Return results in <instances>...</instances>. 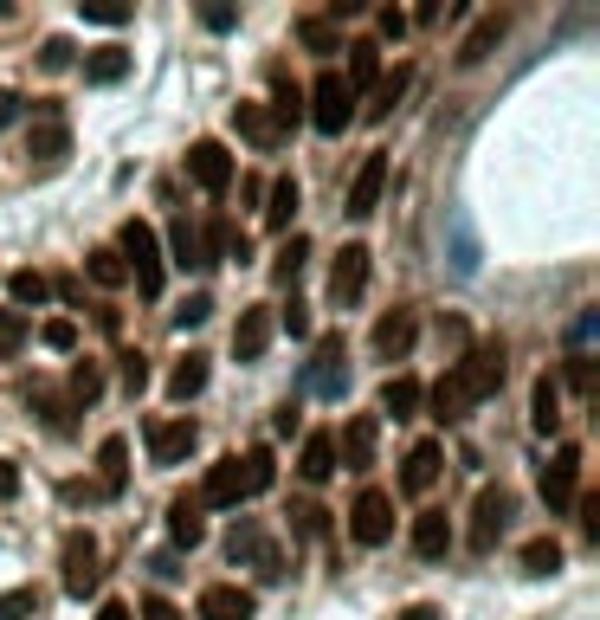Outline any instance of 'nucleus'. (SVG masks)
I'll list each match as a JSON object with an SVG mask.
<instances>
[{
	"instance_id": "1",
	"label": "nucleus",
	"mask_w": 600,
	"mask_h": 620,
	"mask_svg": "<svg viewBox=\"0 0 600 620\" xmlns=\"http://www.w3.org/2000/svg\"><path fill=\"white\" fill-rule=\"evenodd\" d=\"M497 382H504V343H478L466 362H452V369L433 382V395H426V401H433V420H466Z\"/></svg>"
},
{
	"instance_id": "2",
	"label": "nucleus",
	"mask_w": 600,
	"mask_h": 620,
	"mask_svg": "<svg viewBox=\"0 0 600 620\" xmlns=\"http://www.w3.org/2000/svg\"><path fill=\"white\" fill-rule=\"evenodd\" d=\"M278 479V466H271V446H252V453H233V459H220L207 484H200L195 504H220V511H233V504H246V498H259L271 491Z\"/></svg>"
},
{
	"instance_id": "3",
	"label": "nucleus",
	"mask_w": 600,
	"mask_h": 620,
	"mask_svg": "<svg viewBox=\"0 0 600 620\" xmlns=\"http://www.w3.org/2000/svg\"><path fill=\"white\" fill-rule=\"evenodd\" d=\"M117 259H123V272L136 278V291H142V297H162V266H168V259H162V246H155V226H149V220H123V233H117Z\"/></svg>"
},
{
	"instance_id": "4",
	"label": "nucleus",
	"mask_w": 600,
	"mask_h": 620,
	"mask_svg": "<svg viewBox=\"0 0 600 620\" xmlns=\"http://www.w3.org/2000/svg\"><path fill=\"white\" fill-rule=\"evenodd\" d=\"M310 124H317L323 137H342V130L355 124V91L342 84V71H323V78L310 84Z\"/></svg>"
},
{
	"instance_id": "5",
	"label": "nucleus",
	"mask_w": 600,
	"mask_h": 620,
	"mask_svg": "<svg viewBox=\"0 0 600 620\" xmlns=\"http://www.w3.org/2000/svg\"><path fill=\"white\" fill-rule=\"evenodd\" d=\"M104 555H97V537L91 530H71L66 550H59V569H66V595L71 601H84V595H97V582H104V569H97Z\"/></svg>"
},
{
	"instance_id": "6",
	"label": "nucleus",
	"mask_w": 600,
	"mask_h": 620,
	"mask_svg": "<svg viewBox=\"0 0 600 620\" xmlns=\"http://www.w3.org/2000/svg\"><path fill=\"white\" fill-rule=\"evenodd\" d=\"M349 537H355L362 550L388 543V537H395V498H388V491H362V498L349 504Z\"/></svg>"
},
{
	"instance_id": "7",
	"label": "nucleus",
	"mask_w": 600,
	"mask_h": 620,
	"mask_svg": "<svg viewBox=\"0 0 600 620\" xmlns=\"http://www.w3.org/2000/svg\"><path fill=\"white\" fill-rule=\"evenodd\" d=\"M510 511H517V504H510V491H504V484H484V491H478V504H471V550H478V555L497 550V537L510 530Z\"/></svg>"
},
{
	"instance_id": "8",
	"label": "nucleus",
	"mask_w": 600,
	"mask_h": 620,
	"mask_svg": "<svg viewBox=\"0 0 600 620\" xmlns=\"http://www.w3.org/2000/svg\"><path fill=\"white\" fill-rule=\"evenodd\" d=\"M304 388H310L317 401H342V388H349V349H342V337H323V343H317L310 369H304Z\"/></svg>"
},
{
	"instance_id": "9",
	"label": "nucleus",
	"mask_w": 600,
	"mask_h": 620,
	"mask_svg": "<svg viewBox=\"0 0 600 620\" xmlns=\"http://www.w3.org/2000/svg\"><path fill=\"white\" fill-rule=\"evenodd\" d=\"M66 155H71V130L59 124L52 104H39V124H33V137H26V162H33V168H59Z\"/></svg>"
},
{
	"instance_id": "10",
	"label": "nucleus",
	"mask_w": 600,
	"mask_h": 620,
	"mask_svg": "<svg viewBox=\"0 0 600 620\" xmlns=\"http://www.w3.org/2000/svg\"><path fill=\"white\" fill-rule=\"evenodd\" d=\"M575 484H581V446H555V459L542 466V504L549 511H568L575 504Z\"/></svg>"
},
{
	"instance_id": "11",
	"label": "nucleus",
	"mask_w": 600,
	"mask_h": 620,
	"mask_svg": "<svg viewBox=\"0 0 600 620\" xmlns=\"http://www.w3.org/2000/svg\"><path fill=\"white\" fill-rule=\"evenodd\" d=\"M195 446H200L195 420H149V459H155V466H181Z\"/></svg>"
},
{
	"instance_id": "12",
	"label": "nucleus",
	"mask_w": 600,
	"mask_h": 620,
	"mask_svg": "<svg viewBox=\"0 0 600 620\" xmlns=\"http://www.w3.org/2000/svg\"><path fill=\"white\" fill-rule=\"evenodd\" d=\"M381 188H388V155L375 149L362 168H355V182H349V201H342V213H355V220H368L375 207H381Z\"/></svg>"
},
{
	"instance_id": "13",
	"label": "nucleus",
	"mask_w": 600,
	"mask_h": 620,
	"mask_svg": "<svg viewBox=\"0 0 600 620\" xmlns=\"http://www.w3.org/2000/svg\"><path fill=\"white\" fill-rule=\"evenodd\" d=\"M188 175H195V188H207V195H226V182H233V155H226L213 137H200L195 149H188Z\"/></svg>"
},
{
	"instance_id": "14",
	"label": "nucleus",
	"mask_w": 600,
	"mask_h": 620,
	"mask_svg": "<svg viewBox=\"0 0 600 620\" xmlns=\"http://www.w3.org/2000/svg\"><path fill=\"white\" fill-rule=\"evenodd\" d=\"M200 620H252L259 615V601H252V588H239V582H213V588H200Z\"/></svg>"
},
{
	"instance_id": "15",
	"label": "nucleus",
	"mask_w": 600,
	"mask_h": 620,
	"mask_svg": "<svg viewBox=\"0 0 600 620\" xmlns=\"http://www.w3.org/2000/svg\"><path fill=\"white\" fill-rule=\"evenodd\" d=\"M439 472H446V446H439V440H420V446L407 453V466H400V491L420 498V491L439 484Z\"/></svg>"
},
{
	"instance_id": "16",
	"label": "nucleus",
	"mask_w": 600,
	"mask_h": 620,
	"mask_svg": "<svg viewBox=\"0 0 600 620\" xmlns=\"http://www.w3.org/2000/svg\"><path fill=\"white\" fill-rule=\"evenodd\" d=\"M271 330H278V324H271V304L239 311V324H233V355H239V362H259L271 349Z\"/></svg>"
},
{
	"instance_id": "17",
	"label": "nucleus",
	"mask_w": 600,
	"mask_h": 620,
	"mask_svg": "<svg viewBox=\"0 0 600 620\" xmlns=\"http://www.w3.org/2000/svg\"><path fill=\"white\" fill-rule=\"evenodd\" d=\"M362 284H368V246H342L336 266H330V297L336 304H355Z\"/></svg>"
},
{
	"instance_id": "18",
	"label": "nucleus",
	"mask_w": 600,
	"mask_h": 620,
	"mask_svg": "<svg viewBox=\"0 0 600 620\" xmlns=\"http://www.w3.org/2000/svg\"><path fill=\"white\" fill-rule=\"evenodd\" d=\"M336 459H342L349 472H368V466H375V413H355V420L342 426V440H336Z\"/></svg>"
},
{
	"instance_id": "19",
	"label": "nucleus",
	"mask_w": 600,
	"mask_h": 620,
	"mask_svg": "<svg viewBox=\"0 0 600 620\" xmlns=\"http://www.w3.org/2000/svg\"><path fill=\"white\" fill-rule=\"evenodd\" d=\"M123 484H130V440H104L97 446V498H123Z\"/></svg>"
},
{
	"instance_id": "20",
	"label": "nucleus",
	"mask_w": 600,
	"mask_h": 620,
	"mask_svg": "<svg viewBox=\"0 0 600 620\" xmlns=\"http://www.w3.org/2000/svg\"><path fill=\"white\" fill-rule=\"evenodd\" d=\"M233 130H239L246 142H259V149H284V137H291L266 104H233Z\"/></svg>"
},
{
	"instance_id": "21",
	"label": "nucleus",
	"mask_w": 600,
	"mask_h": 620,
	"mask_svg": "<svg viewBox=\"0 0 600 620\" xmlns=\"http://www.w3.org/2000/svg\"><path fill=\"white\" fill-rule=\"evenodd\" d=\"M413 337H420L413 311H388V317L375 324V355H381V362H400V355L413 349Z\"/></svg>"
},
{
	"instance_id": "22",
	"label": "nucleus",
	"mask_w": 600,
	"mask_h": 620,
	"mask_svg": "<svg viewBox=\"0 0 600 620\" xmlns=\"http://www.w3.org/2000/svg\"><path fill=\"white\" fill-rule=\"evenodd\" d=\"M504 26H510L504 13H484V20H478V26L466 33V46H459V66H484V59L497 52V39H504Z\"/></svg>"
},
{
	"instance_id": "23",
	"label": "nucleus",
	"mask_w": 600,
	"mask_h": 620,
	"mask_svg": "<svg viewBox=\"0 0 600 620\" xmlns=\"http://www.w3.org/2000/svg\"><path fill=\"white\" fill-rule=\"evenodd\" d=\"M446 550H452V524H446V511H420V517H413V555L433 562V555H446Z\"/></svg>"
},
{
	"instance_id": "24",
	"label": "nucleus",
	"mask_w": 600,
	"mask_h": 620,
	"mask_svg": "<svg viewBox=\"0 0 600 620\" xmlns=\"http://www.w3.org/2000/svg\"><path fill=\"white\" fill-rule=\"evenodd\" d=\"M297 46L317 52V59H330V52H342V33H336L330 13H304V20H297Z\"/></svg>"
},
{
	"instance_id": "25",
	"label": "nucleus",
	"mask_w": 600,
	"mask_h": 620,
	"mask_svg": "<svg viewBox=\"0 0 600 620\" xmlns=\"http://www.w3.org/2000/svg\"><path fill=\"white\" fill-rule=\"evenodd\" d=\"M297 472H304L310 484L336 479V433H310V440H304V459H297Z\"/></svg>"
},
{
	"instance_id": "26",
	"label": "nucleus",
	"mask_w": 600,
	"mask_h": 620,
	"mask_svg": "<svg viewBox=\"0 0 600 620\" xmlns=\"http://www.w3.org/2000/svg\"><path fill=\"white\" fill-rule=\"evenodd\" d=\"M123 78H130V52L123 46H97L84 59V84H123Z\"/></svg>"
},
{
	"instance_id": "27",
	"label": "nucleus",
	"mask_w": 600,
	"mask_h": 620,
	"mask_svg": "<svg viewBox=\"0 0 600 620\" xmlns=\"http://www.w3.org/2000/svg\"><path fill=\"white\" fill-rule=\"evenodd\" d=\"M297 207H304L297 182H291V175H278V182L266 188V226H291V220H297Z\"/></svg>"
},
{
	"instance_id": "28",
	"label": "nucleus",
	"mask_w": 600,
	"mask_h": 620,
	"mask_svg": "<svg viewBox=\"0 0 600 620\" xmlns=\"http://www.w3.org/2000/svg\"><path fill=\"white\" fill-rule=\"evenodd\" d=\"M168 537H175L181 550H195L200 537H207V524H200V504H195V498H175V504H168Z\"/></svg>"
},
{
	"instance_id": "29",
	"label": "nucleus",
	"mask_w": 600,
	"mask_h": 620,
	"mask_svg": "<svg viewBox=\"0 0 600 620\" xmlns=\"http://www.w3.org/2000/svg\"><path fill=\"white\" fill-rule=\"evenodd\" d=\"M420 401H426V388H420L413 375H395V382L381 388V413H395V420H413V413H420Z\"/></svg>"
},
{
	"instance_id": "30",
	"label": "nucleus",
	"mask_w": 600,
	"mask_h": 620,
	"mask_svg": "<svg viewBox=\"0 0 600 620\" xmlns=\"http://www.w3.org/2000/svg\"><path fill=\"white\" fill-rule=\"evenodd\" d=\"M530 420H536V433H555V426H562V388H555L549 375H536V395H530Z\"/></svg>"
},
{
	"instance_id": "31",
	"label": "nucleus",
	"mask_w": 600,
	"mask_h": 620,
	"mask_svg": "<svg viewBox=\"0 0 600 620\" xmlns=\"http://www.w3.org/2000/svg\"><path fill=\"white\" fill-rule=\"evenodd\" d=\"M375 78H381V46H375V39H355V46H349V78H342V84L362 91V84H375Z\"/></svg>"
},
{
	"instance_id": "32",
	"label": "nucleus",
	"mask_w": 600,
	"mask_h": 620,
	"mask_svg": "<svg viewBox=\"0 0 600 620\" xmlns=\"http://www.w3.org/2000/svg\"><path fill=\"white\" fill-rule=\"evenodd\" d=\"M200 388H207V355H181L175 375H168V395H175V401H195Z\"/></svg>"
},
{
	"instance_id": "33",
	"label": "nucleus",
	"mask_w": 600,
	"mask_h": 620,
	"mask_svg": "<svg viewBox=\"0 0 600 620\" xmlns=\"http://www.w3.org/2000/svg\"><path fill=\"white\" fill-rule=\"evenodd\" d=\"M7 291H13V304H20V311H39V304L52 297V284H46V278L33 272V266H26V272H13V278H7Z\"/></svg>"
},
{
	"instance_id": "34",
	"label": "nucleus",
	"mask_w": 600,
	"mask_h": 620,
	"mask_svg": "<svg viewBox=\"0 0 600 620\" xmlns=\"http://www.w3.org/2000/svg\"><path fill=\"white\" fill-rule=\"evenodd\" d=\"M291 530H297L304 543H323V537H330V511H323V504H291Z\"/></svg>"
},
{
	"instance_id": "35",
	"label": "nucleus",
	"mask_w": 600,
	"mask_h": 620,
	"mask_svg": "<svg viewBox=\"0 0 600 620\" xmlns=\"http://www.w3.org/2000/svg\"><path fill=\"white\" fill-rule=\"evenodd\" d=\"M304 259H310V239H304V233H291V239L278 246V259H271V278H284V284H291V278L304 272Z\"/></svg>"
},
{
	"instance_id": "36",
	"label": "nucleus",
	"mask_w": 600,
	"mask_h": 620,
	"mask_svg": "<svg viewBox=\"0 0 600 620\" xmlns=\"http://www.w3.org/2000/svg\"><path fill=\"white\" fill-rule=\"evenodd\" d=\"M555 569H562V543H555V537L523 543V575H555Z\"/></svg>"
},
{
	"instance_id": "37",
	"label": "nucleus",
	"mask_w": 600,
	"mask_h": 620,
	"mask_svg": "<svg viewBox=\"0 0 600 620\" xmlns=\"http://www.w3.org/2000/svg\"><path fill=\"white\" fill-rule=\"evenodd\" d=\"M84 272L97 278V284H104V291H117V284H123V259H117V246H97V253H91V259H84Z\"/></svg>"
},
{
	"instance_id": "38",
	"label": "nucleus",
	"mask_w": 600,
	"mask_h": 620,
	"mask_svg": "<svg viewBox=\"0 0 600 620\" xmlns=\"http://www.w3.org/2000/svg\"><path fill=\"white\" fill-rule=\"evenodd\" d=\"M407 84H413V71H407V66H395V78H381V84H375V104H368V117H375V124L400 104V91H407Z\"/></svg>"
},
{
	"instance_id": "39",
	"label": "nucleus",
	"mask_w": 600,
	"mask_h": 620,
	"mask_svg": "<svg viewBox=\"0 0 600 620\" xmlns=\"http://www.w3.org/2000/svg\"><path fill=\"white\" fill-rule=\"evenodd\" d=\"M452 272H478V239H471V226H466V213L452 220Z\"/></svg>"
},
{
	"instance_id": "40",
	"label": "nucleus",
	"mask_w": 600,
	"mask_h": 620,
	"mask_svg": "<svg viewBox=\"0 0 600 620\" xmlns=\"http://www.w3.org/2000/svg\"><path fill=\"white\" fill-rule=\"evenodd\" d=\"M26 401H33V408H39V420H46V426H52V433H71V413H66V401H59V395H52V388H33V395H26Z\"/></svg>"
},
{
	"instance_id": "41",
	"label": "nucleus",
	"mask_w": 600,
	"mask_h": 620,
	"mask_svg": "<svg viewBox=\"0 0 600 620\" xmlns=\"http://www.w3.org/2000/svg\"><path fill=\"white\" fill-rule=\"evenodd\" d=\"M168 239H175V266H181V272H195V266H200V233L188 226V220H175V233H168Z\"/></svg>"
},
{
	"instance_id": "42",
	"label": "nucleus",
	"mask_w": 600,
	"mask_h": 620,
	"mask_svg": "<svg viewBox=\"0 0 600 620\" xmlns=\"http://www.w3.org/2000/svg\"><path fill=\"white\" fill-rule=\"evenodd\" d=\"M226 246H233L226 220H207V233H200V266H220V259H226Z\"/></svg>"
},
{
	"instance_id": "43",
	"label": "nucleus",
	"mask_w": 600,
	"mask_h": 620,
	"mask_svg": "<svg viewBox=\"0 0 600 620\" xmlns=\"http://www.w3.org/2000/svg\"><path fill=\"white\" fill-rule=\"evenodd\" d=\"M97 395H104V375H97V362H78V369H71V401H84V408H91Z\"/></svg>"
},
{
	"instance_id": "44",
	"label": "nucleus",
	"mask_w": 600,
	"mask_h": 620,
	"mask_svg": "<svg viewBox=\"0 0 600 620\" xmlns=\"http://www.w3.org/2000/svg\"><path fill=\"white\" fill-rule=\"evenodd\" d=\"M0 620H39V595H33V588L0 595Z\"/></svg>"
},
{
	"instance_id": "45",
	"label": "nucleus",
	"mask_w": 600,
	"mask_h": 620,
	"mask_svg": "<svg viewBox=\"0 0 600 620\" xmlns=\"http://www.w3.org/2000/svg\"><path fill=\"white\" fill-rule=\"evenodd\" d=\"M39 343L59 349V355H71V349H78V324H71V317H52V324L39 330Z\"/></svg>"
},
{
	"instance_id": "46",
	"label": "nucleus",
	"mask_w": 600,
	"mask_h": 620,
	"mask_svg": "<svg viewBox=\"0 0 600 620\" xmlns=\"http://www.w3.org/2000/svg\"><path fill=\"white\" fill-rule=\"evenodd\" d=\"M207 317H213V297H188V304H181V311H175V330H195V324H207Z\"/></svg>"
},
{
	"instance_id": "47",
	"label": "nucleus",
	"mask_w": 600,
	"mask_h": 620,
	"mask_svg": "<svg viewBox=\"0 0 600 620\" xmlns=\"http://www.w3.org/2000/svg\"><path fill=\"white\" fill-rule=\"evenodd\" d=\"M78 13H84V20H97V26H123V20H130V7H110V0H84Z\"/></svg>"
},
{
	"instance_id": "48",
	"label": "nucleus",
	"mask_w": 600,
	"mask_h": 620,
	"mask_svg": "<svg viewBox=\"0 0 600 620\" xmlns=\"http://www.w3.org/2000/svg\"><path fill=\"white\" fill-rule=\"evenodd\" d=\"M271 324H284L291 337H310V304H297V297H291V311H271Z\"/></svg>"
},
{
	"instance_id": "49",
	"label": "nucleus",
	"mask_w": 600,
	"mask_h": 620,
	"mask_svg": "<svg viewBox=\"0 0 600 620\" xmlns=\"http://www.w3.org/2000/svg\"><path fill=\"white\" fill-rule=\"evenodd\" d=\"M39 66H46V71H66L71 66V39H46V46H39Z\"/></svg>"
},
{
	"instance_id": "50",
	"label": "nucleus",
	"mask_w": 600,
	"mask_h": 620,
	"mask_svg": "<svg viewBox=\"0 0 600 620\" xmlns=\"http://www.w3.org/2000/svg\"><path fill=\"white\" fill-rule=\"evenodd\" d=\"M200 26H213V33H233V26H239V13H233V7H200Z\"/></svg>"
},
{
	"instance_id": "51",
	"label": "nucleus",
	"mask_w": 600,
	"mask_h": 620,
	"mask_svg": "<svg viewBox=\"0 0 600 620\" xmlns=\"http://www.w3.org/2000/svg\"><path fill=\"white\" fill-rule=\"evenodd\" d=\"M123 388H130V395L149 388V362H142V355H123Z\"/></svg>"
},
{
	"instance_id": "52",
	"label": "nucleus",
	"mask_w": 600,
	"mask_h": 620,
	"mask_svg": "<svg viewBox=\"0 0 600 620\" xmlns=\"http://www.w3.org/2000/svg\"><path fill=\"white\" fill-rule=\"evenodd\" d=\"M595 330H600V317H595V311H581V317H575V355H588Z\"/></svg>"
},
{
	"instance_id": "53",
	"label": "nucleus",
	"mask_w": 600,
	"mask_h": 620,
	"mask_svg": "<svg viewBox=\"0 0 600 620\" xmlns=\"http://www.w3.org/2000/svg\"><path fill=\"white\" fill-rule=\"evenodd\" d=\"M20 110H26V97H20V91H0V130H13Z\"/></svg>"
},
{
	"instance_id": "54",
	"label": "nucleus",
	"mask_w": 600,
	"mask_h": 620,
	"mask_svg": "<svg viewBox=\"0 0 600 620\" xmlns=\"http://www.w3.org/2000/svg\"><path fill=\"white\" fill-rule=\"evenodd\" d=\"M142 620H188V615H181L175 601H162V595H149V601H142Z\"/></svg>"
},
{
	"instance_id": "55",
	"label": "nucleus",
	"mask_w": 600,
	"mask_h": 620,
	"mask_svg": "<svg viewBox=\"0 0 600 620\" xmlns=\"http://www.w3.org/2000/svg\"><path fill=\"white\" fill-rule=\"evenodd\" d=\"M568 382H575V388H595V362H588V355H568Z\"/></svg>"
},
{
	"instance_id": "56",
	"label": "nucleus",
	"mask_w": 600,
	"mask_h": 620,
	"mask_svg": "<svg viewBox=\"0 0 600 620\" xmlns=\"http://www.w3.org/2000/svg\"><path fill=\"white\" fill-rule=\"evenodd\" d=\"M7 498H20V466H13V459H0V504H7Z\"/></svg>"
},
{
	"instance_id": "57",
	"label": "nucleus",
	"mask_w": 600,
	"mask_h": 620,
	"mask_svg": "<svg viewBox=\"0 0 600 620\" xmlns=\"http://www.w3.org/2000/svg\"><path fill=\"white\" fill-rule=\"evenodd\" d=\"M0 349H20V317L13 311H0Z\"/></svg>"
},
{
	"instance_id": "58",
	"label": "nucleus",
	"mask_w": 600,
	"mask_h": 620,
	"mask_svg": "<svg viewBox=\"0 0 600 620\" xmlns=\"http://www.w3.org/2000/svg\"><path fill=\"white\" fill-rule=\"evenodd\" d=\"M581 530L600 537V498H581Z\"/></svg>"
},
{
	"instance_id": "59",
	"label": "nucleus",
	"mask_w": 600,
	"mask_h": 620,
	"mask_svg": "<svg viewBox=\"0 0 600 620\" xmlns=\"http://www.w3.org/2000/svg\"><path fill=\"white\" fill-rule=\"evenodd\" d=\"M381 33H388V39H400V33H407V13H395V7H381Z\"/></svg>"
},
{
	"instance_id": "60",
	"label": "nucleus",
	"mask_w": 600,
	"mask_h": 620,
	"mask_svg": "<svg viewBox=\"0 0 600 620\" xmlns=\"http://www.w3.org/2000/svg\"><path fill=\"white\" fill-rule=\"evenodd\" d=\"M395 620H439V608H426V601H413V608H400Z\"/></svg>"
},
{
	"instance_id": "61",
	"label": "nucleus",
	"mask_w": 600,
	"mask_h": 620,
	"mask_svg": "<svg viewBox=\"0 0 600 620\" xmlns=\"http://www.w3.org/2000/svg\"><path fill=\"white\" fill-rule=\"evenodd\" d=\"M97 620H130V608H123V601H104V615Z\"/></svg>"
}]
</instances>
